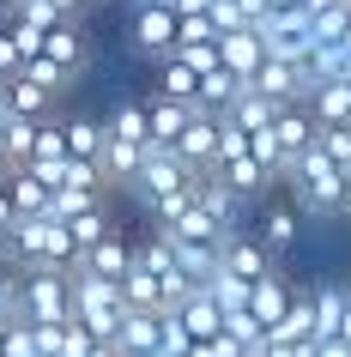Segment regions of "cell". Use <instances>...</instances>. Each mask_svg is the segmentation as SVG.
I'll return each instance as SVG.
<instances>
[{
  "label": "cell",
  "instance_id": "14",
  "mask_svg": "<svg viewBox=\"0 0 351 357\" xmlns=\"http://www.w3.org/2000/svg\"><path fill=\"white\" fill-rule=\"evenodd\" d=\"M188 103H176V97H146V139L151 146H164V151H176V139H182V128H188Z\"/></svg>",
  "mask_w": 351,
  "mask_h": 357
},
{
  "label": "cell",
  "instance_id": "1",
  "mask_svg": "<svg viewBox=\"0 0 351 357\" xmlns=\"http://www.w3.org/2000/svg\"><path fill=\"white\" fill-rule=\"evenodd\" d=\"M285 182H291V206L297 212H345L351 206V169H339L321 146H309L303 158H297L291 169H285Z\"/></svg>",
  "mask_w": 351,
  "mask_h": 357
},
{
  "label": "cell",
  "instance_id": "19",
  "mask_svg": "<svg viewBox=\"0 0 351 357\" xmlns=\"http://www.w3.org/2000/svg\"><path fill=\"white\" fill-rule=\"evenodd\" d=\"M61 225H67V236H73V248L79 255H85V248L97 243V236H110V212H103V200H97V206H85V212H73V218H61Z\"/></svg>",
  "mask_w": 351,
  "mask_h": 357
},
{
  "label": "cell",
  "instance_id": "22",
  "mask_svg": "<svg viewBox=\"0 0 351 357\" xmlns=\"http://www.w3.org/2000/svg\"><path fill=\"white\" fill-rule=\"evenodd\" d=\"M43 6H49L55 19H79V6H85V0H43Z\"/></svg>",
  "mask_w": 351,
  "mask_h": 357
},
{
  "label": "cell",
  "instance_id": "24",
  "mask_svg": "<svg viewBox=\"0 0 351 357\" xmlns=\"http://www.w3.org/2000/svg\"><path fill=\"white\" fill-rule=\"evenodd\" d=\"M24 0H0V19H13V13H19Z\"/></svg>",
  "mask_w": 351,
  "mask_h": 357
},
{
  "label": "cell",
  "instance_id": "4",
  "mask_svg": "<svg viewBox=\"0 0 351 357\" xmlns=\"http://www.w3.org/2000/svg\"><path fill=\"white\" fill-rule=\"evenodd\" d=\"M146 103H121V109H110V121H103V182H128L133 169L146 164Z\"/></svg>",
  "mask_w": 351,
  "mask_h": 357
},
{
  "label": "cell",
  "instance_id": "26",
  "mask_svg": "<svg viewBox=\"0 0 351 357\" xmlns=\"http://www.w3.org/2000/svg\"><path fill=\"white\" fill-rule=\"evenodd\" d=\"M345 49H351V19H345Z\"/></svg>",
  "mask_w": 351,
  "mask_h": 357
},
{
  "label": "cell",
  "instance_id": "27",
  "mask_svg": "<svg viewBox=\"0 0 351 357\" xmlns=\"http://www.w3.org/2000/svg\"><path fill=\"white\" fill-rule=\"evenodd\" d=\"M170 6H176V0H170Z\"/></svg>",
  "mask_w": 351,
  "mask_h": 357
},
{
  "label": "cell",
  "instance_id": "13",
  "mask_svg": "<svg viewBox=\"0 0 351 357\" xmlns=\"http://www.w3.org/2000/svg\"><path fill=\"white\" fill-rule=\"evenodd\" d=\"M128 266H133V243L121 236V230H110V236H97L85 255H79V273H91V279H110L121 284L128 279Z\"/></svg>",
  "mask_w": 351,
  "mask_h": 357
},
{
  "label": "cell",
  "instance_id": "17",
  "mask_svg": "<svg viewBox=\"0 0 351 357\" xmlns=\"http://www.w3.org/2000/svg\"><path fill=\"white\" fill-rule=\"evenodd\" d=\"M6 194H13L19 218H49V206H55V188L43 182L37 169H13V176H6Z\"/></svg>",
  "mask_w": 351,
  "mask_h": 357
},
{
  "label": "cell",
  "instance_id": "15",
  "mask_svg": "<svg viewBox=\"0 0 351 357\" xmlns=\"http://www.w3.org/2000/svg\"><path fill=\"white\" fill-rule=\"evenodd\" d=\"M303 103H309L315 128H351V85L345 79H321Z\"/></svg>",
  "mask_w": 351,
  "mask_h": 357
},
{
  "label": "cell",
  "instance_id": "25",
  "mask_svg": "<svg viewBox=\"0 0 351 357\" xmlns=\"http://www.w3.org/2000/svg\"><path fill=\"white\" fill-rule=\"evenodd\" d=\"M6 176H13V158H6V146H0V182H6Z\"/></svg>",
  "mask_w": 351,
  "mask_h": 357
},
{
  "label": "cell",
  "instance_id": "8",
  "mask_svg": "<svg viewBox=\"0 0 351 357\" xmlns=\"http://www.w3.org/2000/svg\"><path fill=\"white\" fill-rule=\"evenodd\" d=\"M218 273H230L237 284H260V279H273L278 266H273V255H267L248 230H230L224 248H218Z\"/></svg>",
  "mask_w": 351,
  "mask_h": 357
},
{
  "label": "cell",
  "instance_id": "10",
  "mask_svg": "<svg viewBox=\"0 0 351 357\" xmlns=\"http://www.w3.org/2000/svg\"><path fill=\"white\" fill-rule=\"evenodd\" d=\"M218 133H224V121L212 109H194L188 115V128H182V139H176V158H182L194 176H206V169L218 164Z\"/></svg>",
  "mask_w": 351,
  "mask_h": 357
},
{
  "label": "cell",
  "instance_id": "23",
  "mask_svg": "<svg viewBox=\"0 0 351 357\" xmlns=\"http://www.w3.org/2000/svg\"><path fill=\"white\" fill-rule=\"evenodd\" d=\"M6 121H13V103H6V85H0V133H6Z\"/></svg>",
  "mask_w": 351,
  "mask_h": 357
},
{
  "label": "cell",
  "instance_id": "18",
  "mask_svg": "<svg viewBox=\"0 0 351 357\" xmlns=\"http://www.w3.org/2000/svg\"><path fill=\"white\" fill-rule=\"evenodd\" d=\"M0 85H6V103H13V115H31V121L55 115V97H61V91H49L43 79L19 73V79H0Z\"/></svg>",
  "mask_w": 351,
  "mask_h": 357
},
{
  "label": "cell",
  "instance_id": "5",
  "mask_svg": "<svg viewBox=\"0 0 351 357\" xmlns=\"http://www.w3.org/2000/svg\"><path fill=\"white\" fill-rule=\"evenodd\" d=\"M19 321H31V327L73 321V273H55V266L19 273Z\"/></svg>",
  "mask_w": 351,
  "mask_h": 357
},
{
  "label": "cell",
  "instance_id": "11",
  "mask_svg": "<svg viewBox=\"0 0 351 357\" xmlns=\"http://www.w3.org/2000/svg\"><path fill=\"white\" fill-rule=\"evenodd\" d=\"M248 236H255V243H260V248H267V255L278 261V255H285V248H297V236H303V212H297L291 200H267Z\"/></svg>",
  "mask_w": 351,
  "mask_h": 357
},
{
  "label": "cell",
  "instance_id": "6",
  "mask_svg": "<svg viewBox=\"0 0 351 357\" xmlns=\"http://www.w3.org/2000/svg\"><path fill=\"white\" fill-rule=\"evenodd\" d=\"M121 315H128V297H121V284L91 279V273H79V266H73V321H79V327H85L91 339H115Z\"/></svg>",
  "mask_w": 351,
  "mask_h": 357
},
{
  "label": "cell",
  "instance_id": "20",
  "mask_svg": "<svg viewBox=\"0 0 351 357\" xmlns=\"http://www.w3.org/2000/svg\"><path fill=\"white\" fill-rule=\"evenodd\" d=\"M24 61H31V49H24L19 24L6 19V24H0V79H19V73H24Z\"/></svg>",
  "mask_w": 351,
  "mask_h": 357
},
{
  "label": "cell",
  "instance_id": "12",
  "mask_svg": "<svg viewBox=\"0 0 351 357\" xmlns=\"http://www.w3.org/2000/svg\"><path fill=\"white\" fill-rule=\"evenodd\" d=\"M260 61H267V43H260L255 24H242V31H224V37H218V67H224L230 79L248 85V79L260 73Z\"/></svg>",
  "mask_w": 351,
  "mask_h": 357
},
{
  "label": "cell",
  "instance_id": "7",
  "mask_svg": "<svg viewBox=\"0 0 351 357\" xmlns=\"http://www.w3.org/2000/svg\"><path fill=\"white\" fill-rule=\"evenodd\" d=\"M176 31H182V19H176L170 0H133V49L140 55L170 61L176 55Z\"/></svg>",
  "mask_w": 351,
  "mask_h": 357
},
{
  "label": "cell",
  "instance_id": "21",
  "mask_svg": "<svg viewBox=\"0 0 351 357\" xmlns=\"http://www.w3.org/2000/svg\"><path fill=\"white\" fill-rule=\"evenodd\" d=\"M13 225H19V206H13V194H6V182H0V243L13 236Z\"/></svg>",
  "mask_w": 351,
  "mask_h": 357
},
{
  "label": "cell",
  "instance_id": "2",
  "mask_svg": "<svg viewBox=\"0 0 351 357\" xmlns=\"http://www.w3.org/2000/svg\"><path fill=\"white\" fill-rule=\"evenodd\" d=\"M6 255H13V266H24V273H43V266H55V273H73L79 266V248L73 236H67V225L61 218H19L13 225V236H6Z\"/></svg>",
  "mask_w": 351,
  "mask_h": 357
},
{
  "label": "cell",
  "instance_id": "28",
  "mask_svg": "<svg viewBox=\"0 0 351 357\" xmlns=\"http://www.w3.org/2000/svg\"><path fill=\"white\" fill-rule=\"evenodd\" d=\"M345 212H351V206H345Z\"/></svg>",
  "mask_w": 351,
  "mask_h": 357
},
{
  "label": "cell",
  "instance_id": "3",
  "mask_svg": "<svg viewBox=\"0 0 351 357\" xmlns=\"http://www.w3.org/2000/svg\"><path fill=\"white\" fill-rule=\"evenodd\" d=\"M194 182H200V176H194V169H188L182 158H176V151L151 146V151H146V164H140V169L128 176V194L151 212V218H158V212H164V206H176V200H182V194L194 188Z\"/></svg>",
  "mask_w": 351,
  "mask_h": 357
},
{
  "label": "cell",
  "instance_id": "9",
  "mask_svg": "<svg viewBox=\"0 0 351 357\" xmlns=\"http://www.w3.org/2000/svg\"><path fill=\"white\" fill-rule=\"evenodd\" d=\"M291 297H297V291H291L285 279H278V273H273V279H260V284H248V303H242V321L255 327V339H267V333L278 327V321L291 315Z\"/></svg>",
  "mask_w": 351,
  "mask_h": 357
},
{
  "label": "cell",
  "instance_id": "16",
  "mask_svg": "<svg viewBox=\"0 0 351 357\" xmlns=\"http://www.w3.org/2000/svg\"><path fill=\"white\" fill-rule=\"evenodd\" d=\"M61 128H67V158L73 164L103 169V121L97 115H61Z\"/></svg>",
  "mask_w": 351,
  "mask_h": 357
}]
</instances>
